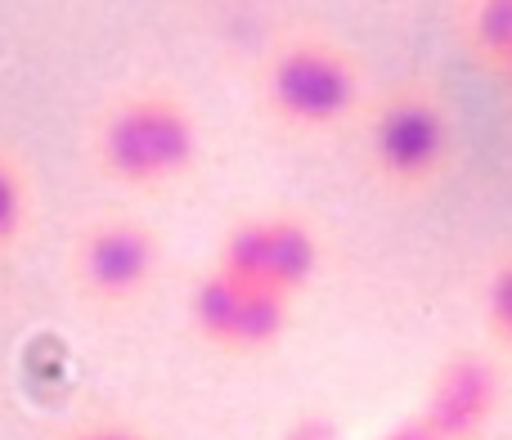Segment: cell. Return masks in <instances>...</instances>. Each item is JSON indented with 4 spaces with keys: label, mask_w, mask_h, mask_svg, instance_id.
I'll return each instance as SVG.
<instances>
[{
    "label": "cell",
    "mask_w": 512,
    "mask_h": 440,
    "mask_svg": "<svg viewBox=\"0 0 512 440\" xmlns=\"http://www.w3.org/2000/svg\"><path fill=\"white\" fill-rule=\"evenodd\" d=\"M481 310H486L490 333L504 346H512V252L490 270L486 292H481Z\"/></svg>",
    "instance_id": "cell-10"
},
{
    "label": "cell",
    "mask_w": 512,
    "mask_h": 440,
    "mask_svg": "<svg viewBox=\"0 0 512 440\" xmlns=\"http://www.w3.org/2000/svg\"><path fill=\"white\" fill-rule=\"evenodd\" d=\"M265 113L297 135L346 126L364 104V72L342 41L319 32L283 36L256 77Z\"/></svg>",
    "instance_id": "cell-2"
},
{
    "label": "cell",
    "mask_w": 512,
    "mask_h": 440,
    "mask_svg": "<svg viewBox=\"0 0 512 440\" xmlns=\"http://www.w3.org/2000/svg\"><path fill=\"white\" fill-rule=\"evenodd\" d=\"M382 440H441V436H436L432 427H427L423 418L414 414V418H405V423H396V427H391V432L382 436Z\"/></svg>",
    "instance_id": "cell-13"
},
{
    "label": "cell",
    "mask_w": 512,
    "mask_h": 440,
    "mask_svg": "<svg viewBox=\"0 0 512 440\" xmlns=\"http://www.w3.org/2000/svg\"><path fill=\"white\" fill-rule=\"evenodd\" d=\"M32 220V185H27L23 162L9 149H0V256L14 252L18 238Z\"/></svg>",
    "instance_id": "cell-9"
},
{
    "label": "cell",
    "mask_w": 512,
    "mask_h": 440,
    "mask_svg": "<svg viewBox=\"0 0 512 440\" xmlns=\"http://www.w3.org/2000/svg\"><path fill=\"white\" fill-rule=\"evenodd\" d=\"M283 440H346V436L337 432L328 418H301V423L292 427V432L283 436Z\"/></svg>",
    "instance_id": "cell-11"
},
{
    "label": "cell",
    "mask_w": 512,
    "mask_h": 440,
    "mask_svg": "<svg viewBox=\"0 0 512 440\" xmlns=\"http://www.w3.org/2000/svg\"><path fill=\"white\" fill-rule=\"evenodd\" d=\"M216 265L297 301L324 265V243L315 225L297 212H256L225 229Z\"/></svg>",
    "instance_id": "cell-6"
},
{
    "label": "cell",
    "mask_w": 512,
    "mask_h": 440,
    "mask_svg": "<svg viewBox=\"0 0 512 440\" xmlns=\"http://www.w3.org/2000/svg\"><path fill=\"white\" fill-rule=\"evenodd\" d=\"M499 72H504V77L512 81V54H508V59H504V68H499Z\"/></svg>",
    "instance_id": "cell-14"
},
{
    "label": "cell",
    "mask_w": 512,
    "mask_h": 440,
    "mask_svg": "<svg viewBox=\"0 0 512 440\" xmlns=\"http://www.w3.org/2000/svg\"><path fill=\"white\" fill-rule=\"evenodd\" d=\"M454 158V113L441 90L400 81L369 108V167L391 194H423Z\"/></svg>",
    "instance_id": "cell-3"
},
{
    "label": "cell",
    "mask_w": 512,
    "mask_h": 440,
    "mask_svg": "<svg viewBox=\"0 0 512 440\" xmlns=\"http://www.w3.org/2000/svg\"><path fill=\"white\" fill-rule=\"evenodd\" d=\"M288 319H292V297L243 279V274L225 270L216 261L189 288V324L216 351L230 355L270 351L288 333Z\"/></svg>",
    "instance_id": "cell-5"
},
{
    "label": "cell",
    "mask_w": 512,
    "mask_h": 440,
    "mask_svg": "<svg viewBox=\"0 0 512 440\" xmlns=\"http://www.w3.org/2000/svg\"><path fill=\"white\" fill-rule=\"evenodd\" d=\"M68 440H144V436L131 432V427H122V423H95V427H81V432H72Z\"/></svg>",
    "instance_id": "cell-12"
},
{
    "label": "cell",
    "mask_w": 512,
    "mask_h": 440,
    "mask_svg": "<svg viewBox=\"0 0 512 440\" xmlns=\"http://www.w3.org/2000/svg\"><path fill=\"white\" fill-rule=\"evenodd\" d=\"M468 50L486 68H504L512 54V0H472L468 9Z\"/></svg>",
    "instance_id": "cell-8"
},
{
    "label": "cell",
    "mask_w": 512,
    "mask_h": 440,
    "mask_svg": "<svg viewBox=\"0 0 512 440\" xmlns=\"http://www.w3.org/2000/svg\"><path fill=\"white\" fill-rule=\"evenodd\" d=\"M90 153L104 180L135 194L171 189L198 167L203 131L176 90H131L99 113Z\"/></svg>",
    "instance_id": "cell-1"
},
{
    "label": "cell",
    "mask_w": 512,
    "mask_h": 440,
    "mask_svg": "<svg viewBox=\"0 0 512 440\" xmlns=\"http://www.w3.org/2000/svg\"><path fill=\"white\" fill-rule=\"evenodd\" d=\"M499 409V373L481 355H454L436 369L427 400L418 409L427 427L441 440H481Z\"/></svg>",
    "instance_id": "cell-7"
},
{
    "label": "cell",
    "mask_w": 512,
    "mask_h": 440,
    "mask_svg": "<svg viewBox=\"0 0 512 440\" xmlns=\"http://www.w3.org/2000/svg\"><path fill=\"white\" fill-rule=\"evenodd\" d=\"M162 270V238L131 212L95 216L72 238V279L99 306L135 301Z\"/></svg>",
    "instance_id": "cell-4"
}]
</instances>
